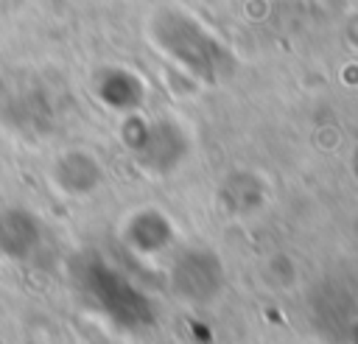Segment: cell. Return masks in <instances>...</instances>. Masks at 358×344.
<instances>
[{
	"label": "cell",
	"mask_w": 358,
	"mask_h": 344,
	"mask_svg": "<svg viewBox=\"0 0 358 344\" xmlns=\"http://www.w3.org/2000/svg\"><path fill=\"white\" fill-rule=\"evenodd\" d=\"M73 285L78 294L115 327L140 333L157 324L154 299L134 285L120 268L109 266L98 255H78L73 260Z\"/></svg>",
	"instance_id": "1"
},
{
	"label": "cell",
	"mask_w": 358,
	"mask_h": 344,
	"mask_svg": "<svg viewBox=\"0 0 358 344\" xmlns=\"http://www.w3.org/2000/svg\"><path fill=\"white\" fill-rule=\"evenodd\" d=\"M168 288L187 305H207L224 291V263L213 249L187 246L176 252L168 268Z\"/></svg>",
	"instance_id": "2"
},
{
	"label": "cell",
	"mask_w": 358,
	"mask_h": 344,
	"mask_svg": "<svg viewBox=\"0 0 358 344\" xmlns=\"http://www.w3.org/2000/svg\"><path fill=\"white\" fill-rule=\"evenodd\" d=\"M45 243L42 221L22 207H3L0 210V257L11 263H25L39 255Z\"/></svg>",
	"instance_id": "4"
},
{
	"label": "cell",
	"mask_w": 358,
	"mask_h": 344,
	"mask_svg": "<svg viewBox=\"0 0 358 344\" xmlns=\"http://www.w3.org/2000/svg\"><path fill=\"white\" fill-rule=\"evenodd\" d=\"M171 241H173L171 221L159 210H140L123 227V243L143 257L159 255L162 249L171 246Z\"/></svg>",
	"instance_id": "5"
},
{
	"label": "cell",
	"mask_w": 358,
	"mask_h": 344,
	"mask_svg": "<svg viewBox=\"0 0 358 344\" xmlns=\"http://www.w3.org/2000/svg\"><path fill=\"white\" fill-rule=\"evenodd\" d=\"M126 140H129L131 154L137 157V162L143 168H148L151 173H168L185 157V134L171 120L143 123Z\"/></svg>",
	"instance_id": "3"
},
{
	"label": "cell",
	"mask_w": 358,
	"mask_h": 344,
	"mask_svg": "<svg viewBox=\"0 0 358 344\" xmlns=\"http://www.w3.org/2000/svg\"><path fill=\"white\" fill-rule=\"evenodd\" d=\"M53 182L67 196H87L101 185V165L87 151L59 154L53 162Z\"/></svg>",
	"instance_id": "6"
}]
</instances>
